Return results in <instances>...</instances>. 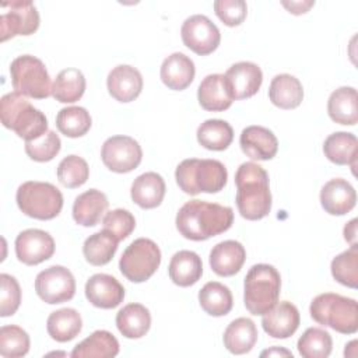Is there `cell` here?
Masks as SVG:
<instances>
[{
    "label": "cell",
    "mask_w": 358,
    "mask_h": 358,
    "mask_svg": "<svg viewBox=\"0 0 358 358\" xmlns=\"http://www.w3.org/2000/svg\"><path fill=\"white\" fill-rule=\"evenodd\" d=\"M103 229L110 232L117 241L126 239L136 228L134 215L124 208H115L108 211L102 220Z\"/></svg>",
    "instance_id": "ee69618b"
},
{
    "label": "cell",
    "mask_w": 358,
    "mask_h": 358,
    "mask_svg": "<svg viewBox=\"0 0 358 358\" xmlns=\"http://www.w3.org/2000/svg\"><path fill=\"white\" fill-rule=\"evenodd\" d=\"M309 312L315 322L338 333L354 334L358 330V305L352 298L324 292L313 298Z\"/></svg>",
    "instance_id": "8992f818"
},
{
    "label": "cell",
    "mask_w": 358,
    "mask_h": 358,
    "mask_svg": "<svg viewBox=\"0 0 358 358\" xmlns=\"http://www.w3.org/2000/svg\"><path fill=\"white\" fill-rule=\"evenodd\" d=\"M161 264V250L148 238L133 241L119 260L120 273L131 282L147 281Z\"/></svg>",
    "instance_id": "9c48e42d"
},
{
    "label": "cell",
    "mask_w": 358,
    "mask_h": 358,
    "mask_svg": "<svg viewBox=\"0 0 358 358\" xmlns=\"http://www.w3.org/2000/svg\"><path fill=\"white\" fill-rule=\"evenodd\" d=\"M246 260V250L238 241H222L210 252V267L221 277L236 274Z\"/></svg>",
    "instance_id": "44dd1931"
},
{
    "label": "cell",
    "mask_w": 358,
    "mask_h": 358,
    "mask_svg": "<svg viewBox=\"0 0 358 358\" xmlns=\"http://www.w3.org/2000/svg\"><path fill=\"white\" fill-rule=\"evenodd\" d=\"M85 91V77L81 70L69 67L62 70L52 85V96L62 103L77 102Z\"/></svg>",
    "instance_id": "e575fe53"
},
{
    "label": "cell",
    "mask_w": 358,
    "mask_h": 358,
    "mask_svg": "<svg viewBox=\"0 0 358 358\" xmlns=\"http://www.w3.org/2000/svg\"><path fill=\"white\" fill-rule=\"evenodd\" d=\"M260 355H262V357H266V355H268V357H273V355H285V357H291V358H292V352H291V351L284 350V348H280V347H273V348H270V350H266V351H263Z\"/></svg>",
    "instance_id": "681fc988"
},
{
    "label": "cell",
    "mask_w": 358,
    "mask_h": 358,
    "mask_svg": "<svg viewBox=\"0 0 358 358\" xmlns=\"http://www.w3.org/2000/svg\"><path fill=\"white\" fill-rule=\"evenodd\" d=\"M197 99L200 106L210 112H222L228 109L234 99L231 96L224 74L206 76L199 85Z\"/></svg>",
    "instance_id": "7402d4cb"
},
{
    "label": "cell",
    "mask_w": 358,
    "mask_h": 358,
    "mask_svg": "<svg viewBox=\"0 0 358 358\" xmlns=\"http://www.w3.org/2000/svg\"><path fill=\"white\" fill-rule=\"evenodd\" d=\"M268 98L281 109H295L303 99L302 84L291 74H277L270 83Z\"/></svg>",
    "instance_id": "f546056e"
},
{
    "label": "cell",
    "mask_w": 358,
    "mask_h": 358,
    "mask_svg": "<svg viewBox=\"0 0 358 358\" xmlns=\"http://www.w3.org/2000/svg\"><path fill=\"white\" fill-rule=\"evenodd\" d=\"M0 117L4 127L25 141L39 138L48 131V119L20 92H8L0 99Z\"/></svg>",
    "instance_id": "3957f363"
},
{
    "label": "cell",
    "mask_w": 358,
    "mask_h": 358,
    "mask_svg": "<svg viewBox=\"0 0 358 358\" xmlns=\"http://www.w3.org/2000/svg\"><path fill=\"white\" fill-rule=\"evenodd\" d=\"M296 347L303 358H327L331 354L333 340L326 330L309 327L299 337Z\"/></svg>",
    "instance_id": "f35d334b"
},
{
    "label": "cell",
    "mask_w": 358,
    "mask_h": 358,
    "mask_svg": "<svg viewBox=\"0 0 358 358\" xmlns=\"http://www.w3.org/2000/svg\"><path fill=\"white\" fill-rule=\"evenodd\" d=\"M15 200L25 215L42 221L57 217L63 207L62 192L49 182H24L17 189Z\"/></svg>",
    "instance_id": "52a82bcc"
},
{
    "label": "cell",
    "mask_w": 358,
    "mask_h": 358,
    "mask_svg": "<svg viewBox=\"0 0 358 358\" xmlns=\"http://www.w3.org/2000/svg\"><path fill=\"white\" fill-rule=\"evenodd\" d=\"M168 273L173 284L179 287H190L201 278V259L193 250H179L172 256Z\"/></svg>",
    "instance_id": "484cf974"
},
{
    "label": "cell",
    "mask_w": 358,
    "mask_h": 358,
    "mask_svg": "<svg viewBox=\"0 0 358 358\" xmlns=\"http://www.w3.org/2000/svg\"><path fill=\"white\" fill-rule=\"evenodd\" d=\"M243 302L252 315L263 316L277 302L281 289V277L271 264L259 263L249 268L243 285Z\"/></svg>",
    "instance_id": "5b68a950"
},
{
    "label": "cell",
    "mask_w": 358,
    "mask_h": 358,
    "mask_svg": "<svg viewBox=\"0 0 358 358\" xmlns=\"http://www.w3.org/2000/svg\"><path fill=\"white\" fill-rule=\"evenodd\" d=\"M90 176V168L84 158L78 155H67L57 166L59 182L69 189L83 186Z\"/></svg>",
    "instance_id": "b9f144b4"
},
{
    "label": "cell",
    "mask_w": 358,
    "mask_h": 358,
    "mask_svg": "<svg viewBox=\"0 0 358 358\" xmlns=\"http://www.w3.org/2000/svg\"><path fill=\"white\" fill-rule=\"evenodd\" d=\"M28 333L15 324H6L0 329V355L6 358L24 357L29 351Z\"/></svg>",
    "instance_id": "60d3db41"
},
{
    "label": "cell",
    "mask_w": 358,
    "mask_h": 358,
    "mask_svg": "<svg viewBox=\"0 0 358 358\" xmlns=\"http://www.w3.org/2000/svg\"><path fill=\"white\" fill-rule=\"evenodd\" d=\"M119 354V341L108 330H95L90 337L77 344L70 357L73 358H112Z\"/></svg>",
    "instance_id": "1f68e13d"
},
{
    "label": "cell",
    "mask_w": 358,
    "mask_h": 358,
    "mask_svg": "<svg viewBox=\"0 0 358 358\" xmlns=\"http://www.w3.org/2000/svg\"><path fill=\"white\" fill-rule=\"evenodd\" d=\"M281 4L292 14L299 15L306 13L312 6H315V1L312 0H302V1H281Z\"/></svg>",
    "instance_id": "7dc6e473"
},
{
    "label": "cell",
    "mask_w": 358,
    "mask_h": 358,
    "mask_svg": "<svg viewBox=\"0 0 358 358\" xmlns=\"http://www.w3.org/2000/svg\"><path fill=\"white\" fill-rule=\"evenodd\" d=\"M327 113L338 124L354 126L358 122V98L354 87H340L327 101Z\"/></svg>",
    "instance_id": "4316f807"
},
{
    "label": "cell",
    "mask_w": 358,
    "mask_h": 358,
    "mask_svg": "<svg viewBox=\"0 0 358 358\" xmlns=\"http://www.w3.org/2000/svg\"><path fill=\"white\" fill-rule=\"evenodd\" d=\"M232 99H246L253 96L262 87L263 73L252 62H238L224 74Z\"/></svg>",
    "instance_id": "9a60e30c"
},
{
    "label": "cell",
    "mask_w": 358,
    "mask_h": 358,
    "mask_svg": "<svg viewBox=\"0 0 358 358\" xmlns=\"http://www.w3.org/2000/svg\"><path fill=\"white\" fill-rule=\"evenodd\" d=\"M38 296L49 303H63L76 294V280L71 271L63 266H50L42 270L35 278Z\"/></svg>",
    "instance_id": "8fae6325"
},
{
    "label": "cell",
    "mask_w": 358,
    "mask_h": 358,
    "mask_svg": "<svg viewBox=\"0 0 358 358\" xmlns=\"http://www.w3.org/2000/svg\"><path fill=\"white\" fill-rule=\"evenodd\" d=\"M357 203L355 189L350 182L341 178L324 183L320 190V204L331 215H344L350 213Z\"/></svg>",
    "instance_id": "ffe728a7"
},
{
    "label": "cell",
    "mask_w": 358,
    "mask_h": 358,
    "mask_svg": "<svg viewBox=\"0 0 358 358\" xmlns=\"http://www.w3.org/2000/svg\"><path fill=\"white\" fill-rule=\"evenodd\" d=\"M165 190V182L159 173L145 172L134 179L130 196L141 208H155L162 203Z\"/></svg>",
    "instance_id": "d4e9b609"
},
{
    "label": "cell",
    "mask_w": 358,
    "mask_h": 358,
    "mask_svg": "<svg viewBox=\"0 0 358 358\" xmlns=\"http://www.w3.org/2000/svg\"><path fill=\"white\" fill-rule=\"evenodd\" d=\"M109 201L101 190L90 189L78 194L73 204V218L78 225L95 227L106 213Z\"/></svg>",
    "instance_id": "cb8c5ba5"
},
{
    "label": "cell",
    "mask_w": 358,
    "mask_h": 358,
    "mask_svg": "<svg viewBox=\"0 0 358 358\" xmlns=\"http://www.w3.org/2000/svg\"><path fill=\"white\" fill-rule=\"evenodd\" d=\"M344 239L347 242H350L351 245H355V239H357V220L352 218L348 224H345L344 227Z\"/></svg>",
    "instance_id": "c3c4849f"
},
{
    "label": "cell",
    "mask_w": 358,
    "mask_h": 358,
    "mask_svg": "<svg viewBox=\"0 0 358 358\" xmlns=\"http://www.w3.org/2000/svg\"><path fill=\"white\" fill-rule=\"evenodd\" d=\"M179 234L190 241H206L228 231L234 222L231 207L204 200L186 201L176 214Z\"/></svg>",
    "instance_id": "6da1fadb"
},
{
    "label": "cell",
    "mask_w": 358,
    "mask_h": 358,
    "mask_svg": "<svg viewBox=\"0 0 358 358\" xmlns=\"http://www.w3.org/2000/svg\"><path fill=\"white\" fill-rule=\"evenodd\" d=\"M92 120L88 110L83 106H67L57 112L56 126L66 137H81L91 129Z\"/></svg>",
    "instance_id": "74e56055"
},
{
    "label": "cell",
    "mask_w": 358,
    "mask_h": 358,
    "mask_svg": "<svg viewBox=\"0 0 358 358\" xmlns=\"http://www.w3.org/2000/svg\"><path fill=\"white\" fill-rule=\"evenodd\" d=\"M214 11L225 25L236 27L245 21L248 6L243 0H215Z\"/></svg>",
    "instance_id": "bcb514c9"
},
{
    "label": "cell",
    "mask_w": 358,
    "mask_h": 358,
    "mask_svg": "<svg viewBox=\"0 0 358 358\" xmlns=\"http://www.w3.org/2000/svg\"><path fill=\"white\" fill-rule=\"evenodd\" d=\"M299 312L296 306L288 301L277 302L268 312L263 315V330L273 338H288L299 327Z\"/></svg>",
    "instance_id": "e0dca14e"
},
{
    "label": "cell",
    "mask_w": 358,
    "mask_h": 358,
    "mask_svg": "<svg viewBox=\"0 0 358 358\" xmlns=\"http://www.w3.org/2000/svg\"><path fill=\"white\" fill-rule=\"evenodd\" d=\"M323 152L333 164L350 165L354 171L358 157V140L352 133L336 131L324 140Z\"/></svg>",
    "instance_id": "83f0119b"
},
{
    "label": "cell",
    "mask_w": 358,
    "mask_h": 358,
    "mask_svg": "<svg viewBox=\"0 0 358 358\" xmlns=\"http://www.w3.org/2000/svg\"><path fill=\"white\" fill-rule=\"evenodd\" d=\"M109 94L119 102L134 101L143 90L141 73L129 64H119L110 70L106 78Z\"/></svg>",
    "instance_id": "d6986e66"
},
{
    "label": "cell",
    "mask_w": 358,
    "mask_h": 358,
    "mask_svg": "<svg viewBox=\"0 0 358 358\" xmlns=\"http://www.w3.org/2000/svg\"><path fill=\"white\" fill-rule=\"evenodd\" d=\"M116 326L126 338H140L150 330V310L141 303H129L117 312Z\"/></svg>",
    "instance_id": "4dcf8cb0"
},
{
    "label": "cell",
    "mask_w": 358,
    "mask_h": 358,
    "mask_svg": "<svg viewBox=\"0 0 358 358\" xmlns=\"http://www.w3.org/2000/svg\"><path fill=\"white\" fill-rule=\"evenodd\" d=\"M101 158L112 172L127 173L140 165L143 150L133 137L112 136L102 144Z\"/></svg>",
    "instance_id": "7c38bea8"
},
{
    "label": "cell",
    "mask_w": 358,
    "mask_h": 358,
    "mask_svg": "<svg viewBox=\"0 0 358 358\" xmlns=\"http://www.w3.org/2000/svg\"><path fill=\"white\" fill-rule=\"evenodd\" d=\"M194 74L196 69L193 60L180 52L169 55L161 64V80L169 90L182 91L187 88Z\"/></svg>",
    "instance_id": "603a6c76"
},
{
    "label": "cell",
    "mask_w": 358,
    "mask_h": 358,
    "mask_svg": "<svg viewBox=\"0 0 358 358\" xmlns=\"http://www.w3.org/2000/svg\"><path fill=\"white\" fill-rule=\"evenodd\" d=\"M180 36L185 46L200 56L213 53L221 41L217 25L203 14L187 17L182 24Z\"/></svg>",
    "instance_id": "4fadbf2b"
},
{
    "label": "cell",
    "mask_w": 358,
    "mask_h": 358,
    "mask_svg": "<svg viewBox=\"0 0 358 358\" xmlns=\"http://www.w3.org/2000/svg\"><path fill=\"white\" fill-rule=\"evenodd\" d=\"M257 336V329L252 319L238 317L227 326L222 340L229 352L241 355L249 352L255 347Z\"/></svg>",
    "instance_id": "f1b7e54d"
},
{
    "label": "cell",
    "mask_w": 358,
    "mask_h": 358,
    "mask_svg": "<svg viewBox=\"0 0 358 358\" xmlns=\"http://www.w3.org/2000/svg\"><path fill=\"white\" fill-rule=\"evenodd\" d=\"M0 41L4 42L17 35H31L39 28V14L29 0L4 1L0 4Z\"/></svg>",
    "instance_id": "30bf717a"
},
{
    "label": "cell",
    "mask_w": 358,
    "mask_h": 358,
    "mask_svg": "<svg viewBox=\"0 0 358 358\" xmlns=\"http://www.w3.org/2000/svg\"><path fill=\"white\" fill-rule=\"evenodd\" d=\"M239 144L249 158L256 161H268L275 157L278 140L271 130L263 126H248L242 130Z\"/></svg>",
    "instance_id": "ac0fdd59"
},
{
    "label": "cell",
    "mask_w": 358,
    "mask_h": 358,
    "mask_svg": "<svg viewBox=\"0 0 358 358\" xmlns=\"http://www.w3.org/2000/svg\"><path fill=\"white\" fill-rule=\"evenodd\" d=\"M85 296L96 308L113 309L123 302L124 288L113 275L98 273L87 280Z\"/></svg>",
    "instance_id": "2e32d148"
},
{
    "label": "cell",
    "mask_w": 358,
    "mask_h": 358,
    "mask_svg": "<svg viewBox=\"0 0 358 358\" xmlns=\"http://www.w3.org/2000/svg\"><path fill=\"white\" fill-rule=\"evenodd\" d=\"M236 207L246 220L256 221L268 215L271 210V193L268 173L255 162H243L235 173Z\"/></svg>",
    "instance_id": "7a4b0ae2"
},
{
    "label": "cell",
    "mask_w": 358,
    "mask_h": 358,
    "mask_svg": "<svg viewBox=\"0 0 358 358\" xmlns=\"http://www.w3.org/2000/svg\"><path fill=\"white\" fill-rule=\"evenodd\" d=\"M21 302L18 281L10 274H0V316L7 317L17 312Z\"/></svg>",
    "instance_id": "f6af8a7d"
},
{
    "label": "cell",
    "mask_w": 358,
    "mask_h": 358,
    "mask_svg": "<svg viewBox=\"0 0 358 358\" xmlns=\"http://www.w3.org/2000/svg\"><path fill=\"white\" fill-rule=\"evenodd\" d=\"M197 141L207 150L224 151L234 140V130L231 124L222 119H208L197 129Z\"/></svg>",
    "instance_id": "d590c367"
},
{
    "label": "cell",
    "mask_w": 358,
    "mask_h": 358,
    "mask_svg": "<svg viewBox=\"0 0 358 358\" xmlns=\"http://www.w3.org/2000/svg\"><path fill=\"white\" fill-rule=\"evenodd\" d=\"M117 242L119 241L110 232L102 229L85 239L83 245V255L92 266L108 264L117 250Z\"/></svg>",
    "instance_id": "8d00e7d4"
},
{
    "label": "cell",
    "mask_w": 358,
    "mask_h": 358,
    "mask_svg": "<svg viewBox=\"0 0 358 358\" xmlns=\"http://www.w3.org/2000/svg\"><path fill=\"white\" fill-rule=\"evenodd\" d=\"M55 253V241L46 231L29 228L20 232L15 238L17 259L27 266H36Z\"/></svg>",
    "instance_id": "5bb4252c"
},
{
    "label": "cell",
    "mask_w": 358,
    "mask_h": 358,
    "mask_svg": "<svg viewBox=\"0 0 358 358\" xmlns=\"http://www.w3.org/2000/svg\"><path fill=\"white\" fill-rule=\"evenodd\" d=\"M11 84L24 96L45 99L52 95L49 73L43 62L31 55L15 57L10 64Z\"/></svg>",
    "instance_id": "ba28073f"
},
{
    "label": "cell",
    "mask_w": 358,
    "mask_h": 358,
    "mask_svg": "<svg viewBox=\"0 0 358 358\" xmlns=\"http://www.w3.org/2000/svg\"><path fill=\"white\" fill-rule=\"evenodd\" d=\"M62 141L53 130H48L39 138L25 141L27 155L36 162L52 161L60 151Z\"/></svg>",
    "instance_id": "7bdbcfd3"
},
{
    "label": "cell",
    "mask_w": 358,
    "mask_h": 358,
    "mask_svg": "<svg viewBox=\"0 0 358 358\" xmlns=\"http://www.w3.org/2000/svg\"><path fill=\"white\" fill-rule=\"evenodd\" d=\"M333 278L350 288L358 285V246L351 245L350 249L340 253L331 260L330 264Z\"/></svg>",
    "instance_id": "ab89813d"
},
{
    "label": "cell",
    "mask_w": 358,
    "mask_h": 358,
    "mask_svg": "<svg viewBox=\"0 0 358 358\" xmlns=\"http://www.w3.org/2000/svg\"><path fill=\"white\" fill-rule=\"evenodd\" d=\"M175 179L186 194L217 193L224 189L228 179L227 168L217 159H183L175 171Z\"/></svg>",
    "instance_id": "277c9868"
},
{
    "label": "cell",
    "mask_w": 358,
    "mask_h": 358,
    "mask_svg": "<svg viewBox=\"0 0 358 358\" xmlns=\"http://www.w3.org/2000/svg\"><path fill=\"white\" fill-rule=\"evenodd\" d=\"M199 302L206 313L218 317L231 312L234 298L227 285L218 281H210L199 291Z\"/></svg>",
    "instance_id": "836d02e7"
},
{
    "label": "cell",
    "mask_w": 358,
    "mask_h": 358,
    "mask_svg": "<svg viewBox=\"0 0 358 358\" xmlns=\"http://www.w3.org/2000/svg\"><path fill=\"white\" fill-rule=\"evenodd\" d=\"M81 315L73 308H63L52 312L46 322L49 336L59 343H66L76 338L81 331Z\"/></svg>",
    "instance_id": "d6a6232c"
}]
</instances>
